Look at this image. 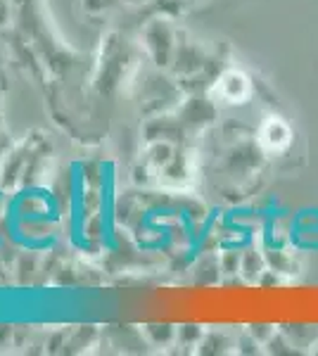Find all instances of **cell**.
<instances>
[{"instance_id": "obj_6", "label": "cell", "mask_w": 318, "mask_h": 356, "mask_svg": "<svg viewBox=\"0 0 318 356\" xmlns=\"http://www.w3.org/2000/svg\"><path fill=\"white\" fill-rule=\"evenodd\" d=\"M314 352H316V354H318V344H316V349H314Z\"/></svg>"}, {"instance_id": "obj_3", "label": "cell", "mask_w": 318, "mask_h": 356, "mask_svg": "<svg viewBox=\"0 0 318 356\" xmlns=\"http://www.w3.org/2000/svg\"><path fill=\"white\" fill-rule=\"evenodd\" d=\"M269 264H266V257H264V250L262 245L254 240L247 247H242V254H240V271H238V278L240 283L245 285H259L262 275L266 273Z\"/></svg>"}, {"instance_id": "obj_5", "label": "cell", "mask_w": 318, "mask_h": 356, "mask_svg": "<svg viewBox=\"0 0 318 356\" xmlns=\"http://www.w3.org/2000/svg\"><path fill=\"white\" fill-rule=\"evenodd\" d=\"M276 330H278V323H264V321H259V323H250L247 325V332L254 337V340H259L262 344H266L271 340V337L276 335Z\"/></svg>"}, {"instance_id": "obj_1", "label": "cell", "mask_w": 318, "mask_h": 356, "mask_svg": "<svg viewBox=\"0 0 318 356\" xmlns=\"http://www.w3.org/2000/svg\"><path fill=\"white\" fill-rule=\"evenodd\" d=\"M257 93L252 76L238 67H225L214 81V95L225 105H247Z\"/></svg>"}, {"instance_id": "obj_2", "label": "cell", "mask_w": 318, "mask_h": 356, "mask_svg": "<svg viewBox=\"0 0 318 356\" xmlns=\"http://www.w3.org/2000/svg\"><path fill=\"white\" fill-rule=\"evenodd\" d=\"M254 138L266 152V157H276V154H285L292 147L294 131L280 114H266L254 129Z\"/></svg>"}, {"instance_id": "obj_4", "label": "cell", "mask_w": 318, "mask_h": 356, "mask_svg": "<svg viewBox=\"0 0 318 356\" xmlns=\"http://www.w3.org/2000/svg\"><path fill=\"white\" fill-rule=\"evenodd\" d=\"M278 328L283 330V335L299 349V354L314 352L316 349L318 325H314V323H278Z\"/></svg>"}]
</instances>
